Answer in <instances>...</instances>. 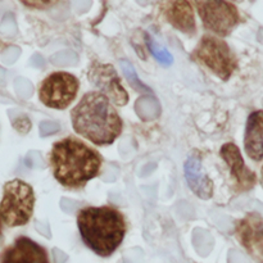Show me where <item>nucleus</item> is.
Masks as SVG:
<instances>
[{
    "instance_id": "nucleus-1",
    "label": "nucleus",
    "mask_w": 263,
    "mask_h": 263,
    "mask_svg": "<svg viewBox=\"0 0 263 263\" xmlns=\"http://www.w3.org/2000/svg\"><path fill=\"white\" fill-rule=\"evenodd\" d=\"M72 126L95 145H109L122 133V120L110 100L98 91L87 92L71 110Z\"/></svg>"
},
{
    "instance_id": "nucleus-2",
    "label": "nucleus",
    "mask_w": 263,
    "mask_h": 263,
    "mask_svg": "<svg viewBox=\"0 0 263 263\" xmlns=\"http://www.w3.org/2000/svg\"><path fill=\"white\" fill-rule=\"evenodd\" d=\"M51 171L64 187L79 189L99 175L102 157L81 140L66 138L57 141L49 154Z\"/></svg>"
},
{
    "instance_id": "nucleus-3",
    "label": "nucleus",
    "mask_w": 263,
    "mask_h": 263,
    "mask_svg": "<svg viewBox=\"0 0 263 263\" xmlns=\"http://www.w3.org/2000/svg\"><path fill=\"white\" fill-rule=\"evenodd\" d=\"M80 235L95 254L109 257L117 251L126 235L122 213L112 207H86L77 215Z\"/></svg>"
},
{
    "instance_id": "nucleus-4",
    "label": "nucleus",
    "mask_w": 263,
    "mask_h": 263,
    "mask_svg": "<svg viewBox=\"0 0 263 263\" xmlns=\"http://www.w3.org/2000/svg\"><path fill=\"white\" fill-rule=\"evenodd\" d=\"M35 207L32 186L20 179L8 181L3 187L0 216L8 228L23 226L30 221Z\"/></svg>"
},
{
    "instance_id": "nucleus-5",
    "label": "nucleus",
    "mask_w": 263,
    "mask_h": 263,
    "mask_svg": "<svg viewBox=\"0 0 263 263\" xmlns=\"http://www.w3.org/2000/svg\"><path fill=\"white\" fill-rule=\"evenodd\" d=\"M193 57L222 81H228L238 68L235 54L228 44L213 36H204L195 48Z\"/></svg>"
},
{
    "instance_id": "nucleus-6",
    "label": "nucleus",
    "mask_w": 263,
    "mask_h": 263,
    "mask_svg": "<svg viewBox=\"0 0 263 263\" xmlns=\"http://www.w3.org/2000/svg\"><path fill=\"white\" fill-rule=\"evenodd\" d=\"M79 80L67 72L49 74L39 87V98L44 105L53 109H66L76 98Z\"/></svg>"
},
{
    "instance_id": "nucleus-7",
    "label": "nucleus",
    "mask_w": 263,
    "mask_h": 263,
    "mask_svg": "<svg viewBox=\"0 0 263 263\" xmlns=\"http://www.w3.org/2000/svg\"><path fill=\"white\" fill-rule=\"evenodd\" d=\"M198 12L205 28L218 36L230 35L239 23L238 9L226 0H199Z\"/></svg>"
},
{
    "instance_id": "nucleus-8",
    "label": "nucleus",
    "mask_w": 263,
    "mask_h": 263,
    "mask_svg": "<svg viewBox=\"0 0 263 263\" xmlns=\"http://www.w3.org/2000/svg\"><path fill=\"white\" fill-rule=\"evenodd\" d=\"M87 79L116 105L127 104L128 94L122 86L121 79L112 64H104L94 61L90 64Z\"/></svg>"
},
{
    "instance_id": "nucleus-9",
    "label": "nucleus",
    "mask_w": 263,
    "mask_h": 263,
    "mask_svg": "<svg viewBox=\"0 0 263 263\" xmlns=\"http://www.w3.org/2000/svg\"><path fill=\"white\" fill-rule=\"evenodd\" d=\"M221 158L225 161L229 167L231 176L236 184L238 192H248L256 185L257 177L253 171L248 168L244 163L243 156L239 151L238 145L234 143H226L220 151Z\"/></svg>"
},
{
    "instance_id": "nucleus-10",
    "label": "nucleus",
    "mask_w": 263,
    "mask_h": 263,
    "mask_svg": "<svg viewBox=\"0 0 263 263\" xmlns=\"http://www.w3.org/2000/svg\"><path fill=\"white\" fill-rule=\"evenodd\" d=\"M0 263H50L44 247L26 236H20L0 256Z\"/></svg>"
},
{
    "instance_id": "nucleus-11",
    "label": "nucleus",
    "mask_w": 263,
    "mask_h": 263,
    "mask_svg": "<svg viewBox=\"0 0 263 263\" xmlns=\"http://www.w3.org/2000/svg\"><path fill=\"white\" fill-rule=\"evenodd\" d=\"M236 236L257 262L263 263V220L249 215L236 223Z\"/></svg>"
},
{
    "instance_id": "nucleus-12",
    "label": "nucleus",
    "mask_w": 263,
    "mask_h": 263,
    "mask_svg": "<svg viewBox=\"0 0 263 263\" xmlns=\"http://www.w3.org/2000/svg\"><path fill=\"white\" fill-rule=\"evenodd\" d=\"M185 179L190 190L200 199H211L213 195V182L202 171V163L198 157H190L184 166Z\"/></svg>"
},
{
    "instance_id": "nucleus-13",
    "label": "nucleus",
    "mask_w": 263,
    "mask_h": 263,
    "mask_svg": "<svg viewBox=\"0 0 263 263\" xmlns=\"http://www.w3.org/2000/svg\"><path fill=\"white\" fill-rule=\"evenodd\" d=\"M244 146L248 157L253 161L263 159V110L251 113L247 121Z\"/></svg>"
},
{
    "instance_id": "nucleus-14",
    "label": "nucleus",
    "mask_w": 263,
    "mask_h": 263,
    "mask_svg": "<svg viewBox=\"0 0 263 263\" xmlns=\"http://www.w3.org/2000/svg\"><path fill=\"white\" fill-rule=\"evenodd\" d=\"M167 18L168 22L181 32H195L194 10L187 0H174L167 10Z\"/></svg>"
},
{
    "instance_id": "nucleus-15",
    "label": "nucleus",
    "mask_w": 263,
    "mask_h": 263,
    "mask_svg": "<svg viewBox=\"0 0 263 263\" xmlns=\"http://www.w3.org/2000/svg\"><path fill=\"white\" fill-rule=\"evenodd\" d=\"M145 37H146V45H148V49L151 50V53L156 57L157 61H158L159 63L164 64V66H170V64H172L174 58H172L171 53H170L166 48L159 45V44L157 43L154 39H152L149 35H145Z\"/></svg>"
},
{
    "instance_id": "nucleus-16",
    "label": "nucleus",
    "mask_w": 263,
    "mask_h": 263,
    "mask_svg": "<svg viewBox=\"0 0 263 263\" xmlns=\"http://www.w3.org/2000/svg\"><path fill=\"white\" fill-rule=\"evenodd\" d=\"M121 66H122L123 73H125L126 79L128 80V82H130V85L134 87V89L138 90L139 92L151 91V89H149L148 86H145V85H144L143 82H141L140 80H139L138 74H136L135 69H134L133 64H131L130 62L122 61V62H121Z\"/></svg>"
},
{
    "instance_id": "nucleus-17",
    "label": "nucleus",
    "mask_w": 263,
    "mask_h": 263,
    "mask_svg": "<svg viewBox=\"0 0 263 263\" xmlns=\"http://www.w3.org/2000/svg\"><path fill=\"white\" fill-rule=\"evenodd\" d=\"M55 2L57 0H27L28 4L31 5H51Z\"/></svg>"
},
{
    "instance_id": "nucleus-18",
    "label": "nucleus",
    "mask_w": 263,
    "mask_h": 263,
    "mask_svg": "<svg viewBox=\"0 0 263 263\" xmlns=\"http://www.w3.org/2000/svg\"><path fill=\"white\" fill-rule=\"evenodd\" d=\"M2 229H3V220H2V216H0V235H2Z\"/></svg>"
},
{
    "instance_id": "nucleus-19",
    "label": "nucleus",
    "mask_w": 263,
    "mask_h": 263,
    "mask_svg": "<svg viewBox=\"0 0 263 263\" xmlns=\"http://www.w3.org/2000/svg\"><path fill=\"white\" fill-rule=\"evenodd\" d=\"M261 185H262V187H263V167H262V170H261Z\"/></svg>"
}]
</instances>
